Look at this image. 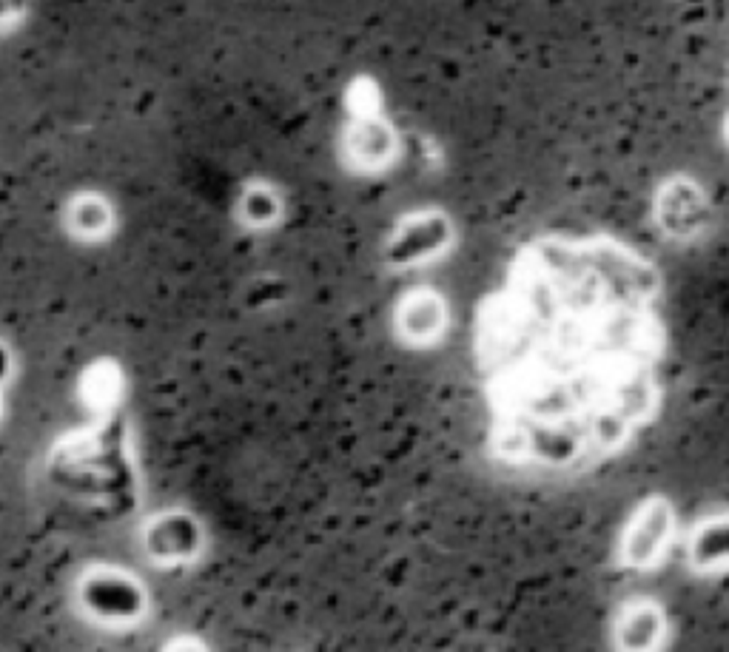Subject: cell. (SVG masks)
<instances>
[{"instance_id": "cell-1", "label": "cell", "mask_w": 729, "mask_h": 652, "mask_svg": "<svg viewBox=\"0 0 729 652\" xmlns=\"http://www.w3.org/2000/svg\"><path fill=\"white\" fill-rule=\"evenodd\" d=\"M650 271L616 245L544 243L516 302L519 382L536 430L618 433L653 396Z\"/></svg>"}]
</instances>
